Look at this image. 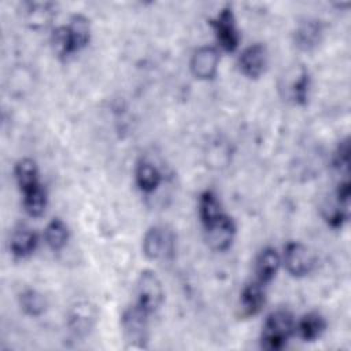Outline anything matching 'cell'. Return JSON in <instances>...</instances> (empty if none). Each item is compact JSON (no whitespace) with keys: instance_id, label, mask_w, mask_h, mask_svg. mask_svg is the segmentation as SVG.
Masks as SVG:
<instances>
[{"instance_id":"6da1fadb","label":"cell","mask_w":351,"mask_h":351,"mask_svg":"<svg viewBox=\"0 0 351 351\" xmlns=\"http://www.w3.org/2000/svg\"><path fill=\"white\" fill-rule=\"evenodd\" d=\"M295 329L293 315L287 310L273 311L265 321L261 344L269 351L281 350Z\"/></svg>"},{"instance_id":"7a4b0ae2","label":"cell","mask_w":351,"mask_h":351,"mask_svg":"<svg viewBox=\"0 0 351 351\" xmlns=\"http://www.w3.org/2000/svg\"><path fill=\"white\" fill-rule=\"evenodd\" d=\"M147 315L140 306L129 307L121 318V328L128 348H144L148 341Z\"/></svg>"},{"instance_id":"3957f363","label":"cell","mask_w":351,"mask_h":351,"mask_svg":"<svg viewBox=\"0 0 351 351\" xmlns=\"http://www.w3.org/2000/svg\"><path fill=\"white\" fill-rule=\"evenodd\" d=\"M174 234L165 226H151L143 239V252L151 259H167L174 252Z\"/></svg>"},{"instance_id":"277c9868","label":"cell","mask_w":351,"mask_h":351,"mask_svg":"<svg viewBox=\"0 0 351 351\" xmlns=\"http://www.w3.org/2000/svg\"><path fill=\"white\" fill-rule=\"evenodd\" d=\"M137 306L151 314L163 302V287L152 270H143L137 280Z\"/></svg>"},{"instance_id":"5b68a950","label":"cell","mask_w":351,"mask_h":351,"mask_svg":"<svg viewBox=\"0 0 351 351\" xmlns=\"http://www.w3.org/2000/svg\"><path fill=\"white\" fill-rule=\"evenodd\" d=\"M211 26L214 27L217 40L219 45L228 51L233 52L240 43V34L236 26V19L232 11V7H223L219 14L210 21Z\"/></svg>"},{"instance_id":"8992f818","label":"cell","mask_w":351,"mask_h":351,"mask_svg":"<svg viewBox=\"0 0 351 351\" xmlns=\"http://www.w3.org/2000/svg\"><path fill=\"white\" fill-rule=\"evenodd\" d=\"M284 263L289 274L293 277H302L311 271L314 266V256L304 244L299 241H289L284 248Z\"/></svg>"},{"instance_id":"52a82bcc","label":"cell","mask_w":351,"mask_h":351,"mask_svg":"<svg viewBox=\"0 0 351 351\" xmlns=\"http://www.w3.org/2000/svg\"><path fill=\"white\" fill-rule=\"evenodd\" d=\"M206 233L207 243L213 250L225 251L230 247L234 239L236 225L230 217L222 214L219 218L206 226Z\"/></svg>"},{"instance_id":"ba28073f","label":"cell","mask_w":351,"mask_h":351,"mask_svg":"<svg viewBox=\"0 0 351 351\" xmlns=\"http://www.w3.org/2000/svg\"><path fill=\"white\" fill-rule=\"evenodd\" d=\"M219 64V53L214 47H200L191 58V71L199 80H211L215 77Z\"/></svg>"},{"instance_id":"9c48e42d","label":"cell","mask_w":351,"mask_h":351,"mask_svg":"<svg viewBox=\"0 0 351 351\" xmlns=\"http://www.w3.org/2000/svg\"><path fill=\"white\" fill-rule=\"evenodd\" d=\"M96 308L88 302L75 303L67 314V326L75 336L88 335L96 322Z\"/></svg>"},{"instance_id":"30bf717a","label":"cell","mask_w":351,"mask_h":351,"mask_svg":"<svg viewBox=\"0 0 351 351\" xmlns=\"http://www.w3.org/2000/svg\"><path fill=\"white\" fill-rule=\"evenodd\" d=\"M266 62H267L266 47L261 43H255L244 48V51L240 53L239 69L244 75L250 78H258L263 73Z\"/></svg>"},{"instance_id":"8fae6325","label":"cell","mask_w":351,"mask_h":351,"mask_svg":"<svg viewBox=\"0 0 351 351\" xmlns=\"http://www.w3.org/2000/svg\"><path fill=\"white\" fill-rule=\"evenodd\" d=\"M321 37H322V25L318 19H314V18H307L299 22L293 33L295 45L300 51H306V52L314 49L319 44Z\"/></svg>"},{"instance_id":"7c38bea8","label":"cell","mask_w":351,"mask_h":351,"mask_svg":"<svg viewBox=\"0 0 351 351\" xmlns=\"http://www.w3.org/2000/svg\"><path fill=\"white\" fill-rule=\"evenodd\" d=\"M284 86L288 99H291L295 104H304L307 101L310 88V75L307 69L303 66L293 69L287 77Z\"/></svg>"},{"instance_id":"4fadbf2b","label":"cell","mask_w":351,"mask_h":351,"mask_svg":"<svg viewBox=\"0 0 351 351\" xmlns=\"http://www.w3.org/2000/svg\"><path fill=\"white\" fill-rule=\"evenodd\" d=\"M265 304V291L263 284L254 281L247 284L240 295V315L243 318L254 317L258 314Z\"/></svg>"},{"instance_id":"5bb4252c","label":"cell","mask_w":351,"mask_h":351,"mask_svg":"<svg viewBox=\"0 0 351 351\" xmlns=\"http://www.w3.org/2000/svg\"><path fill=\"white\" fill-rule=\"evenodd\" d=\"M38 244V237L34 230L21 225L18 226L10 237V251L16 258H25L34 252Z\"/></svg>"},{"instance_id":"9a60e30c","label":"cell","mask_w":351,"mask_h":351,"mask_svg":"<svg viewBox=\"0 0 351 351\" xmlns=\"http://www.w3.org/2000/svg\"><path fill=\"white\" fill-rule=\"evenodd\" d=\"M23 19L25 23L32 29H43L51 23L55 16V10L52 3H26L23 5Z\"/></svg>"},{"instance_id":"2e32d148","label":"cell","mask_w":351,"mask_h":351,"mask_svg":"<svg viewBox=\"0 0 351 351\" xmlns=\"http://www.w3.org/2000/svg\"><path fill=\"white\" fill-rule=\"evenodd\" d=\"M278 267H280L278 252L271 247L262 250L256 258V265H255V273H256L258 281L261 284L270 282L277 274Z\"/></svg>"},{"instance_id":"e0dca14e","label":"cell","mask_w":351,"mask_h":351,"mask_svg":"<svg viewBox=\"0 0 351 351\" xmlns=\"http://www.w3.org/2000/svg\"><path fill=\"white\" fill-rule=\"evenodd\" d=\"M295 328H296L299 336L304 341H314L325 330L326 322H325V318L319 313L311 311V313L304 314L299 319V322L296 324Z\"/></svg>"},{"instance_id":"ac0fdd59","label":"cell","mask_w":351,"mask_h":351,"mask_svg":"<svg viewBox=\"0 0 351 351\" xmlns=\"http://www.w3.org/2000/svg\"><path fill=\"white\" fill-rule=\"evenodd\" d=\"M69 36H70V41L73 45L74 52L82 49L90 38V25L86 16L77 14L73 15L69 21V25H66Z\"/></svg>"},{"instance_id":"d6986e66","label":"cell","mask_w":351,"mask_h":351,"mask_svg":"<svg viewBox=\"0 0 351 351\" xmlns=\"http://www.w3.org/2000/svg\"><path fill=\"white\" fill-rule=\"evenodd\" d=\"M14 174H15L16 184L23 193L30 191L32 188L40 185L37 165L30 158H23L21 160H18L15 165V169H14Z\"/></svg>"},{"instance_id":"ffe728a7","label":"cell","mask_w":351,"mask_h":351,"mask_svg":"<svg viewBox=\"0 0 351 351\" xmlns=\"http://www.w3.org/2000/svg\"><path fill=\"white\" fill-rule=\"evenodd\" d=\"M162 181V176L159 170L148 162L138 163L136 169V184L143 192L155 191Z\"/></svg>"},{"instance_id":"44dd1931","label":"cell","mask_w":351,"mask_h":351,"mask_svg":"<svg viewBox=\"0 0 351 351\" xmlns=\"http://www.w3.org/2000/svg\"><path fill=\"white\" fill-rule=\"evenodd\" d=\"M223 213L221 211V204L217 195L211 191H206L199 197V217L204 226L214 222Z\"/></svg>"},{"instance_id":"7402d4cb","label":"cell","mask_w":351,"mask_h":351,"mask_svg":"<svg viewBox=\"0 0 351 351\" xmlns=\"http://www.w3.org/2000/svg\"><path fill=\"white\" fill-rule=\"evenodd\" d=\"M67 237H69L67 226L59 218H53L44 229V240L47 245L53 251L63 248L67 241Z\"/></svg>"},{"instance_id":"603a6c76","label":"cell","mask_w":351,"mask_h":351,"mask_svg":"<svg viewBox=\"0 0 351 351\" xmlns=\"http://www.w3.org/2000/svg\"><path fill=\"white\" fill-rule=\"evenodd\" d=\"M21 308L30 317L41 315L47 308V302L43 293L36 289H25L19 295Z\"/></svg>"},{"instance_id":"cb8c5ba5","label":"cell","mask_w":351,"mask_h":351,"mask_svg":"<svg viewBox=\"0 0 351 351\" xmlns=\"http://www.w3.org/2000/svg\"><path fill=\"white\" fill-rule=\"evenodd\" d=\"M47 206V193L40 185L23 193V207L30 217H40Z\"/></svg>"},{"instance_id":"d4e9b609","label":"cell","mask_w":351,"mask_h":351,"mask_svg":"<svg viewBox=\"0 0 351 351\" xmlns=\"http://www.w3.org/2000/svg\"><path fill=\"white\" fill-rule=\"evenodd\" d=\"M51 44H52L53 52L59 58H67V56L74 53L71 41H70V36H69V32H67L66 26H60V27L53 30V33L51 36Z\"/></svg>"},{"instance_id":"484cf974","label":"cell","mask_w":351,"mask_h":351,"mask_svg":"<svg viewBox=\"0 0 351 351\" xmlns=\"http://www.w3.org/2000/svg\"><path fill=\"white\" fill-rule=\"evenodd\" d=\"M348 152H350V147H348V140L346 138L339 144V148L335 155V165L340 170L347 171L348 169Z\"/></svg>"}]
</instances>
